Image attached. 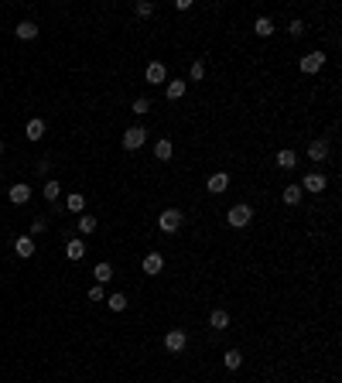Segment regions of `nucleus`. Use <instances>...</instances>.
<instances>
[{"label": "nucleus", "mask_w": 342, "mask_h": 383, "mask_svg": "<svg viewBox=\"0 0 342 383\" xmlns=\"http://www.w3.org/2000/svg\"><path fill=\"white\" fill-rule=\"evenodd\" d=\"M182 96H185V79L168 82V100H182Z\"/></svg>", "instance_id": "4be33fe9"}, {"label": "nucleus", "mask_w": 342, "mask_h": 383, "mask_svg": "<svg viewBox=\"0 0 342 383\" xmlns=\"http://www.w3.org/2000/svg\"><path fill=\"white\" fill-rule=\"evenodd\" d=\"M92 277H96L100 284H106L110 277H113V267H110V264H96V267H92Z\"/></svg>", "instance_id": "4468645a"}, {"label": "nucleus", "mask_w": 342, "mask_h": 383, "mask_svg": "<svg viewBox=\"0 0 342 383\" xmlns=\"http://www.w3.org/2000/svg\"><path fill=\"white\" fill-rule=\"evenodd\" d=\"M209 325H212V328H226L229 325V315H226V312H212V315H209Z\"/></svg>", "instance_id": "5701e85b"}, {"label": "nucleus", "mask_w": 342, "mask_h": 383, "mask_svg": "<svg viewBox=\"0 0 342 383\" xmlns=\"http://www.w3.org/2000/svg\"><path fill=\"white\" fill-rule=\"evenodd\" d=\"M308 154H311V161H325V154H329V144H325V140H311Z\"/></svg>", "instance_id": "f8f14e48"}, {"label": "nucleus", "mask_w": 342, "mask_h": 383, "mask_svg": "<svg viewBox=\"0 0 342 383\" xmlns=\"http://www.w3.org/2000/svg\"><path fill=\"white\" fill-rule=\"evenodd\" d=\"M79 229H82V233H96V219H92V216H82Z\"/></svg>", "instance_id": "bb28decb"}, {"label": "nucleus", "mask_w": 342, "mask_h": 383, "mask_svg": "<svg viewBox=\"0 0 342 383\" xmlns=\"http://www.w3.org/2000/svg\"><path fill=\"white\" fill-rule=\"evenodd\" d=\"M253 31L260 34V38H271V34H274V24H271V17H257V24H253Z\"/></svg>", "instance_id": "dca6fc26"}, {"label": "nucleus", "mask_w": 342, "mask_h": 383, "mask_svg": "<svg viewBox=\"0 0 342 383\" xmlns=\"http://www.w3.org/2000/svg\"><path fill=\"white\" fill-rule=\"evenodd\" d=\"M287 31H291V38H301V34H305V24H301V21H291V28H287Z\"/></svg>", "instance_id": "c85d7f7f"}, {"label": "nucleus", "mask_w": 342, "mask_h": 383, "mask_svg": "<svg viewBox=\"0 0 342 383\" xmlns=\"http://www.w3.org/2000/svg\"><path fill=\"white\" fill-rule=\"evenodd\" d=\"M0 154H4V140H0Z\"/></svg>", "instance_id": "473e14b6"}, {"label": "nucleus", "mask_w": 342, "mask_h": 383, "mask_svg": "<svg viewBox=\"0 0 342 383\" xmlns=\"http://www.w3.org/2000/svg\"><path fill=\"white\" fill-rule=\"evenodd\" d=\"M65 257L68 260H82L86 257V243H82V240H68L65 243Z\"/></svg>", "instance_id": "6e6552de"}, {"label": "nucleus", "mask_w": 342, "mask_h": 383, "mask_svg": "<svg viewBox=\"0 0 342 383\" xmlns=\"http://www.w3.org/2000/svg\"><path fill=\"white\" fill-rule=\"evenodd\" d=\"M161 267H164V257H161V253H148V257H144V274H161Z\"/></svg>", "instance_id": "1a4fd4ad"}, {"label": "nucleus", "mask_w": 342, "mask_h": 383, "mask_svg": "<svg viewBox=\"0 0 342 383\" xmlns=\"http://www.w3.org/2000/svg\"><path fill=\"white\" fill-rule=\"evenodd\" d=\"M45 137V120H31L28 124V140H41Z\"/></svg>", "instance_id": "2eb2a0df"}, {"label": "nucleus", "mask_w": 342, "mask_h": 383, "mask_svg": "<svg viewBox=\"0 0 342 383\" xmlns=\"http://www.w3.org/2000/svg\"><path fill=\"white\" fill-rule=\"evenodd\" d=\"M250 219H253V209H250V205H233V209L226 212V223H229V226H236V229L250 226Z\"/></svg>", "instance_id": "f257e3e1"}, {"label": "nucleus", "mask_w": 342, "mask_h": 383, "mask_svg": "<svg viewBox=\"0 0 342 383\" xmlns=\"http://www.w3.org/2000/svg\"><path fill=\"white\" fill-rule=\"evenodd\" d=\"M205 188L212 192V195H219V192H226V188H229V175H223V171H219V175H212V178L205 181Z\"/></svg>", "instance_id": "0eeeda50"}, {"label": "nucleus", "mask_w": 342, "mask_h": 383, "mask_svg": "<svg viewBox=\"0 0 342 383\" xmlns=\"http://www.w3.org/2000/svg\"><path fill=\"white\" fill-rule=\"evenodd\" d=\"M182 219L185 216L178 212V209H164V212L158 216V226L164 229V233H178V229H182Z\"/></svg>", "instance_id": "f03ea898"}, {"label": "nucleus", "mask_w": 342, "mask_h": 383, "mask_svg": "<svg viewBox=\"0 0 342 383\" xmlns=\"http://www.w3.org/2000/svg\"><path fill=\"white\" fill-rule=\"evenodd\" d=\"M137 14H140V17L154 14V4H151V0H140V4H137Z\"/></svg>", "instance_id": "cd10ccee"}, {"label": "nucleus", "mask_w": 342, "mask_h": 383, "mask_svg": "<svg viewBox=\"0 0 342 383\" xmlns=\"http://www.w3.org/2000/svg\"><path fill=\"white\" fill-rule=\"evenodd\" d=\"M322 65H325V55H322V52H311V55L301 58V72H308V76H311V72H322Z\"/></svg>", "instance_id": "20e7f679"}, {"label": "nucleus", "mask_w": 342, "mask_h": 383, "mask_svg": "<svg viewBox=\"0 0 342 383\" xmlns=\"http://www.w3.org/2000/svg\"><path fill=\"white\" fill-rule=\"evenodd\" d=\"M298 158H295V151H281L277 154V168H295Z\"/></svg>", "instance_id": "412c9836"}, {"label": "nucleus", "mask_w": 342, "mask_h": 383, "mask_svg": "<svg viewBox=\"0 0 342 383\" xmlns=\"http://www.w3.org/2000/svg\"><path fill=\"white\" fill-rule=\"evenodd\" d=\"M106 304H110L113 312H124V308H127V298H124V294H110V298H106Z\"/></svg>", "instance_id": "b1692460"}, {"label": "nucleus", "mask_w": 342, "mask_h": 383, "mask_svg": "<svg viewBox=\"0 0 342 383\" xmlns=\"http://www.w3.org/2000/svg\"><path fill=\"white\" fill-rule=\"evenodd\" d=\"M151 110V103L144 100V96H140V100H134V113H148Z\"/></svg>", "instance_id": "c756f323"}, {"label": "nucleus", "mask_w": 342, "mask_h": 383, "mask_svg": "<svg viewBox=\"0 0 342 383\" xmlns=\"http://www.w3.org/2000/svg\"><path fill=\"white\" fill-rule=\"evenodd\" d=\"M205 76V62H195L192 65V79H202Z\"/></svg>", "instance_id": "7c9ffc66"}, {"label": "nucleus", "mask_w": 342, "mask_h": 383, "mask_svg": "<svg viewBox=\"0 0 342 383\" xmlns=\"http://www.w3.org/2000/svg\"><path fill=\"white\" fill-rule=\"evenodd\" d=\"M58 192H62V185H58V181H48V185H45V199H48V202H55Z\"/></svg>", "instance_id": "a878e982"}, {"label": "nucleus", "mask_w": 342, "mask_h": 383, "mask_svg": "<svg viewBox=\"0 0 342 383\" xmlns=\"http://www.w3.org/2000/svg\"><path fill=\"white\" fill-rule=\"evenodd\" d=\"M281 199H284L287 205H298V202H301V185H287Z\"/></svg>", "instance_id": "f3484780"}, {"label": "nucleus", "mask_w": 342, "mask_h": 383, "mask_svg": "<svg viewBox=\"0 0 342 383\" xmlns=\"http://www.w3.org/2000/svg\"><path fill=\"white\" fill-rule=\"evenodd\" d=\"M185 342H188V336H185L182 328H175V332H168V339H164V346H168L171 352H182Z\"/></svg>", "instance_id": "39448f33"}, {"label": "nucleus", "mask_w": 342, "mask_h": 383, "mask_svg": "<svg viewBox=\"0 0 342 383\" xmlns=\"http://www.w3.org/2000/svg\"><path fill=\"white\" fill-rule=\"evenodd\" d=\"M17 38H21V41L38 38V24H34V21H21V24H17Z\"/></svg>", "instance_id": "9d476101"}, {"label": "nucleus", "mask_w": 342, "mask_h": 383, "mask_svg": "<svg viewBox=\"0 0 342 383\" xmlns=\"http://www.w3.org/2000/svg\"><path fill=\"white\" fill-rule=\"evenodd\" d=\"M154 154H158L161 161H168V158H171V140H158V147H154Z\"/></svg>", "instance_id": "393cba45"}, {"label": "nucleus", "mask_w": 342, "mask_h": 383, "mask_svg": "<svg viewBox=\"0 0 342 383\" xmlns=\"http://www.w3.org/2000/svg\"><path fill=\"white\" fill-rule=\"evenodd\" d=\"M28 199H31V188H28V185H14L11 188V202L14 205H24Z\"/></svg>", "instance_id": "9b49d317"}, {"label": "nucleus", "mask_w": 342, "mask_h": 383, "mask_svg": "<svg viewBox=\"0 0 342 383\" xmlns=\"http://www.w3.org/2000/svg\"><path fill=\"white\" fill-rule=\"evenodd\" d=\"M301 192H325V175H319V171L305 175V185H301Z\"/></svg>", "instance_id": "423d86ee"}, {"label": "nucleus", "mask_w": 342, "mask_h": 383, "mask_svg": "<svg viewBox=\"0 0 342 383\" xmlns=\"http://www.w3.org/2000/svg\"><path fill=\"white\" fill-rule=\"evenodd\" d=\"M89 301H103V288H92V291H89Z\"/></svg>", "instance_id": "2f4dec72"}, {"label": "nucleus", "mask_w": 342, "mask_h": 383, "mask_svg": "<svg viewBox=\"0 0 342 383\" xmlns=\"http://www.w3.org/2000/svg\"><path fill=\"white\" fill-rule=\"evenodd\" d=\"M148 82H164V65L161 62H151L148 65Z\"/></svg>", "instance_id": "6ab92c4d"}, {"label": "nucleus", "mask_w": 342, "mask_h": 383, "mask_svg": "<svg viewBox=\"0 0 342 383\" xmlns=\"http://www.w3.org/2000/svg\"><path fill=\"white\" fill-rule=\"evenodd\" d=\"M223 363H226V370H239V363H243V356H239V349H229L226 356H223Z\"/></svg>", "instance_id": "aec40b11"}, {"label": "nucleus", "mask_w": 342, "mask_h": 383, "mask_svg": "<svg viewBox=\"0 0 342 383\" xmlns=\"http://www.w3.org/2000/svg\"><path fill=\"white\" fill-rule=\"evenodd\" d=\"M65 205H68V212H82V209H86V195H79V192H72Z\"/></svg>", "instance_id": "a211bd4d"}, {"label": "nucleus", "mask_w": 342, "mask_h": 383, "mask_svg": "<svg viewBox=\"0 0 342 383\" xmlns=\"http://www.w3.org/2000/svg\"><path fill=\"white\" fill-rule=\"evenodd\" d=\"M14 250H17V257H31V253H34V240L31 236H21L17 243H14Z\"/></svg>", "instance_id": "ddd939ff"}, {"label": "nucleus", "mask_w": 342, "mask_h": 383, "mask_svg": "<svg viewBox=\"0 0 342 383\" xmlns=\"http://www.w3.org/2000/svg\"><path fill=\"white\" fill-rule=\"evenodd\" d=\"M144 140H148V130H144V127H130V130L124 134V147L127 151H137Z\"/></svg>", "instance_id": "7ed1b4c3"}]
</instances>
